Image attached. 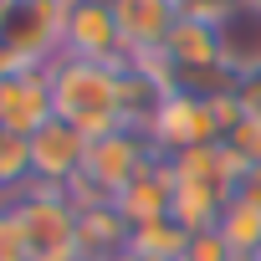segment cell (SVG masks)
<instances>
[{
    "label": "cell",
    "instance_id": "cell-19",
    "mask_svg": "<svg viewBox=\"0 0 261 261\" xmlns=\"http://www.w3.org/2000/svg\"><path fill=\"white\" fill-rule=\"evenodd\" d=\"M0 261H26V241H21V220L11 200H0Z\"/></svg>",
    "mask_w": 261,
    "mask_h": 261
},
{
    "label": "cell",
    "instance_id": "cell-6",
    "mask_svg": "<svg viewBox=\"0 0 261 261\" xmlns=\"http://www.w3.org/2000/svg\"><path fill=\"white\" fill-rule=\"evenodd\" d=\"M220 144V123H215V108L200 102V97H179L169 92V102L159 108V118L149 123V149L164 154V159H179L190 149H210Z\"/></svg>",
    "mask_w": 261,
    "mask_h": 261
},
{
    "label": "cell",
    "instance_id": "cell-4",
    "mask_svg": "<svg viewBox=\"0 0 261 261\" xmlns=\"http://www.w3.org/2000/svg\"><path fill=\"white\" fill-rule=\"evenodd\" d=\"M11 210L21 220L26 261H82L77 256V200L67 190L26 185L21 195H11Z\"/></svg>",
    "mask_w": 261,
    "mask_h": 261
},
{
    "label": "cell",
    "instance_id": "cell-1",
    "mask_svg": "<svg viewBox=\"0 0 261 261\" xmlns=\"http://www.w3.org/2000/svg\"><path fill=\"white\" fill-rule=\"evenodd\" d=\"M51 108L62 123H72L77 134L97 139L123 128V97H118V62H57L51 67Z\"/></svg>",
    "mask_w": 261,
    "mask_h": 261
},
{
    "label": "cell",
    "instance_id": "cell-3",
    "mask_svg": "<svg viewBox=\"0 0 261 261\" xmlns=\"http://www.w3.org/2000/svg\"><path fill=\"white\" fill-rule=\"evenodd\" d=\"M149 134H139V128H113V134H97L87 139V154H82V174L72 179V200L77 205H113L128 185H134V174L149 164Z\"/></svg>",
    "mask_w": 261,
    "mask_h": 261
},
{
    "label": "cell",
    "instance_id": "cell-12",
    "mask_svg": "<svg viewBox=\"0 0 261 261\" xmlns=\"http://www.w3.org/2000/svg\"><path fill=\"white\" fill-rule=\"evenodd\" d=\"M134 225L123 220L118 205H77V256L82 261H108L118 251H128Z\"/></svg>",
    "mask_w": 261,
    "mask_h": 261
},
{
    "label": "cell",
    "instance_id": "cell-2",
    "mask_svg": "<svg viewBox=\"0 0 261 261\" xmlns=\"http://www.w3.org/2000/svg\"><path fill=\"white\" fill-rule=\"evenodd\" d=\"M67 0H0V77L62 62Z\"/></svg>",
    "mask_w": 261,
    "mask_h": 261
},
{
    "label": "cell",
    "instance_id": "cell-20",
    "mask_svg": "<svg viewBox=\"0 0 261 261\" xmlns=\"http://www.w3.org/2000/svg\"><path fill=\"white\" fill-rule=\"evenodd\" d=\"M230 97L241 102V113L261 118V67H246V72H236V87H230Z\"/></svg>",
    "mask_w": 261,
    "mask_h": 261
},
{
    "label": "cell",
    "instance_id": "cell-14",
    "mask_svg": "<svg viewBox=\"0 0 261 261\" xmlns=\"http://www.w3.org/2000/svg\"><path fill=\"white\" fill-rule=\"evenodd\" d=\"M185 241H190V230H179L174 220H154V225H139L134 236H128V251L154 256V261H179Z\"/></svg>",
    "mask_w": 261,
    "mask_h": 261
},
{
    "label": "cell",
    "instance_id": "cell-11",
    "mask_svg": "<svg viewBox=\"0 0 261 261\" xmlns=\"http://www.w3.org/2000/svg\"><path fill=\"white\" fill-rule=\"evenodd\" d=\"M113 205L123 210V220L134 230L154 225V220H169V210H174V164L164 154H149V164L134 174V185H128Z\"/></svg>",
    "mask_w": 261,
    "mask_h": 261
},
{
    "label": "cell",
    "instance_id": "cell-9",
    "mask_svg": "<svg viewBox=\"0 0 261 261\" xmlns=\"http://www.w3.org/2000/svg\"><path fill=\"white\" fill-rule=\"evenodd\" d=\"M118 97H123V128L149 134V123L169 102V77L159 72L154 57H123L118 62Z\"/></svg>",
    "mask_w": 261,
    "mask_h": 261
},
{
    "label": "cell",
    "instance_id": "cell-16",
    "mask_svg": "<svg viewBox=\"0 0 261 261\" xmlns=\"http://www.w3.org/2000/svg\"><path fill=\"white\" fill-rule=\"evenodd\" d=\"M220 149L230 154V164L241 169V174H261V118H241L230 134L220 139Z\"/></svg>",
    "mask_w": 261,
    "mask_h": 261
},
{
    "label": "cell",
    "instance_id": "cell-10",
    "mask_svg": "<svg viewBox=\"0 0 261 261\" xmlns=\"http://www.w3.org/2000/svg\"><path fill=\"white\" fill-rule=\"evenodd\" d=\"M128 57H159L169 31L179 26V0H113Z\"/></svg>",
    "mask_w": 261,
    "mask_h": 261
},
{
    "label": "cell",
    "instance_id": "cell-8",
    "mask_svg": "<svg viewBox=\"0 0 261 261\" xmlns=\"http://www.w3.org/2000/svg\"><path fill=\"white\" fill-rule=\"evenodd\" d=\"M51 67H31V72H6L0 77V128L16 139H31L41 123H51Z\"/></svg>",
    "mask_w": 261,
    "mask_h": 261
},
{
    "label": "cell",
    "instance_id": "cell-21",
    "mask_svg": "<svg viewBox=\"0 0 261 261\" xmlns=\"http://www.w3.org/2000/svg\"><path fill=\"white\" fill-rule=\"evenodd\" d=\"M246 6H251V11H256V16H261V0H246Z\"/></svg>",
    "mask_w": 261,
    "mask_h": 261
},
{
    "label": "cell",
    "instance_id": "cell-18",
    "mask_svg": "<svg viewBox=\"0 0 261 261\" xmlns=\"http://www.w3.org/2000/svg\"><path fill=\"white\" fill-rule=\"evenodd\" d=\"M179 261H236L230 256V246L220 241V230H195L190 241H185V256Z\"/></svg>",
    "mask_w": 261,
    "mask_h": 261
},
{
    "label": "cell",
    "instance_id": "cell-7",
    "mask_svg": "<svg viewBox=\"0 0 261 261\" xmlns=\"http://www.w3.org/2000/svg\"><path fill=\"white\" fill-rule=\"evenodd\" d=\"M26 144H31V185H46V190H72V179L82 174L87 134H77L72 123L51 118V123H41V128H36Z\"/></svg>",
    "mask_w": 261,
    "mask_h": 261
},
{
    "label": "cell",
    "instance_id": "cell-17",
    "mask_svg": "<svg viewBox=\"0 0 261 261\" xmlns=\"http://www.w3.org/2000/svg\"><path fill=\"white\" fill-rule=\"evenodd\" d=\"M241 11H246V0H179V16L185 21H205V26H225Z\"/></svg>",
    "mask_w": 261,
    "mask_h": 261
},
{
    "label": "cell",
    "instance_id": "cell-5",
    "mask_svg": "<svg viewBox=\"0 0 261 261\" xmlns=\"http://www.w3.org/2000/svg\"><path fill=\"white\" fill-rule=\"evenodd\" d=\"M62 57L67 62H123V31L113 16V0H67V26H62Z\"/></svg>",
    "mask_w": 261,
    "mask_h": 261
},
{
    "label": "cell",
    "instance_id": "cell-13",
    "mask_svg": "<svg viewBox=\"0 0 261 261\" xmlns=\"http://www.w3.org/2000/svg\"><path fill=\"white\" fill-rule=\"evenodd\" d=\"M220 241L230 246L236 261H261V200H246V195H230L225 210H220Z\"/></svg>",
    "mask_w": 261,
    "mask_h": 261
},
{
    "label": "cell",
    "instance_id": "cell-15",
    "mask_svg": "<svg viewBox=\"0 0 261 261\" xmlns=\"http://www.w3.org/2000/svg\"><path fill=\"white\" fill-rule=\"evenodd\" d=\"M26 185H31V144L0 128V200L21 195Z\"/></svg>",
    "mask_w": 261,
    "mask_h": 261
}]
</instances>
